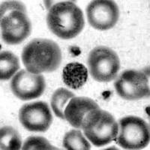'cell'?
Here are the masks:
<instances>
[{
	"mask_svg": "<svg viewBox=\"0 0 150 150\" xmlns=\"http://www.w3.org/2000/svg\"><path fill=\"white\" fill-rule=\"evenodd\" d=\"M118 145L125 149H142L149 145V125L138 116H128L119 121Z\"/></svg>",
	"mask_w": 150,
	"mask_h": 150,
	"instance_id": "5",
	"label": "cell"
},
{
	"mask_svg": "<svg viewBox=\"0 0 150 150\" xmlns=\"http://www.w3.org/2000/svg\"><path fill=\"white\" fill-rule=\"evenodd\" d=\"M74 97V94L65 88H59L54 92L51 98V107L55 115L62 120H65V107L69 100Z\"/></svg>",
	"mask_w": 150,
	"mask_h": 150,
	"instance_id": "15",
	"label": "cell"
},
{
	"mask_svg": "<svg viewBox=\"0 0 150 150\" xmlns=\"http://www.w3.org/2000/svg\"><path fill=\"white\" fill-rule=\"evenodd\" d=\"M62 79L67 86L71 89H78L86 83L88 71L85 65L80 62H71L64 68Z\"/></svg>",
	"mask_w": 150,
	"mask_h": 150,
	"instance_id": "12",
	"label": "cell"
},
{
	"mask_svg": "<svg viewBox=\"0 0 150 150\" xmlns=\"http://www.w3.org/2000/svg\"><path fill=\"white\" fill-rule=\"evenodd\" d=\"M1 37L8 45L21 44L31 34L32 23L25 5L18 1H6L0 8Z\"/></svg>",
	"mask_w": 150,
	"mask_h": 150,
	"instance_id": "1",
	"label": "cell"
},
{
	"mask_svg": "<svg viewBox=\"0 0 150 150\" xmlns=\"http://www.w3.org/2000/svg\"><path fill=\"white\" fill-rule=\"evenodd\" d=\"M87 62L90 75L98 82L108 83L114 80L120 69L117 53L108 47L94 48L89 53Z\"/></svg>",
	"mask_w": 150,
	"mask_h": 150,
	"instance_id": "6",
	"label": "cell"
},
{
	"mask_svg": "<svg viewBox=\"0 0 150 150\" xmlns=\"http://www.w3.org/2000/svg\"><path fill=\"white\" fill-rule=\"evenodd\" d=\"M20 69L17 56L8 50L1 52L0 54V79L8 80Z\"/></svg>",
	"mask_w": 150,
	"mask_h": 150,
	"instance_id": "13",
	"label": "cell"
},
{
	"mask_svg": "<svg viewBox=\"0 0 150 150\" xmlns=\"http://www.w3.org/2000/svg\"><path fill=\"white\" fill-rule=\"evenodd\" d=\"M23 150H51L57 149L43 137H29L25 140L22 147Z\"/></svg>",
	"mask_w": 150,
	"mask_h": 150,
	"instance_id": "17",
	"label": "cell"
},
{
	"mask_svg": "<svg viewBox=\"0 0 150 150\" xmlns=\"http://www.w3.org/2000/svg\"><path fill=\"white\" fill-rule=\"evenodd\" d=\"M62 145L68 150H89L91 149L90 143L79 130H71L67 132L64 136Z\"/></svg>",
	"mask_w": 150,
	"mask_h": 150,
	"instance_id": "16",
	"label": "cell"
},
{
	"mask_svg": "<svg viewBox=\"0 0 150 150\" xmlns=\"http://www.w3.org/2000/svg\"><path fill=\"white\" fill-rule=\"evenodd\" d=\"M49 29L62 39H72L83 29V11L74 2H59L53 5L47 15Z\"/></svg>",
	"mask_w": 150,
	"mask_h": 150,
	"instance_id": "3",
	"label": "cell"
},
{
	"mask_svg": "<svg viewBox=\"0 0 150 150\" xmlns=\"http://www.w3.org/2000/svg\"><path fill=\"white\" fill-rule=\"evenodd\" d=\"M88 22L94 29L108 30L114 27L120 17V10L114 1L96 0L86 8Z\"/></svg>",
	"mask_w": 150,
	"mask_h": 150,
	"instance_id": "9",
	"label": "cell"
},
{
	"mask_svg": "<svg viewBox=\"0 0 150 150\" xmlns=\"http://www.w3.org/2000/svg\"><path fill=\"white\" fill-rule=\"evenodd\" d=\"M21 137L17 130L4 126L0 130V147L2 150H18L21 149Z\"/></svg>",
	"mask_w": 150,
	"mask_h": 150,
	"instance_id": "14",
	"label": "cell"
},
{
	"mask_svg": "<svg viewBox=\"0 0 150 150\" xmlns=\"http://www.w3.org/2000/svg\"><path fill=\"white\" fill-rule=\"evenodd\" d=\"M19 120L29 131L45 132L53 122V116L47 103L45 101L26 104L19 112Z\"/></svg>",
	"mask_w": 150,
	"mask_h": 150,
	"instance_id": "8",
	"label": "cell"
},
{
	"mask_svg": "<svg viewBox=\"0 0 150 150\" xmlns=\"http://www.w3.org/2000/svg\"><path fill=\"white\" fill-rule=\"evenodd\" d=\"M147 70H126L116 78V93L125 100L135 101L149 97V81Z\"/></svg>",
	"mask_w": 150,
	"mask_h": 150,
	"instance_id": "7",
	"label": "cell"
},
{
	"mask_svg": "<svg viewBox=\"0 0 150 150\" xmlns=\"http://www.w3.org/2000/svg\"><path fill=\"white\" fill-rule=\"evenodd\" d=\"M96 101L87 97H74L65 109V120L76 128H81L84 119L90 111L98 109Z\"/></svg>",
	"mask_w": 150,
	"mask_h": 150,
	"instance_id": "11",
	"label": "cell"
},
{
	"mask_svg": "<svg viewBox=\"0 0 150 150\" xmlns=\"http://www.w3.org/2000/svg\"><path fill=\"white\" fill-rule=\"evenodd\" d=\"M81 128L94 146L101 147L116 140L119 125L110 112L98 108L87 114Z\"/></svg>",
	"mask_w": 150,
	"mask_h": 150,
	"instance_id": "4",
	"label": "cell"
},
{
	"mask_svg": "<svg viewBox=\"0 0 150 150\" xmlns=\"http://www.w3.org/2000/svg\"><path fill=\"white\" fill-rule=\"evenodd\" d=\"M22 61L30 73L40 74L43 72H53L61 64V50L51 40L35 38L24 47Z\"/></svg>",
	"mask_w": 150,
	"mask_h": 150,
	"instance_id": "2",
	"label": "cell"
},
{
	"mask_svg": "<svg viewBox=\"0 0 150 150\" xmlns=\"http://www.w3.org/2000/svg\"><path fill=\"white\" fill-rule=\"evenodd\" d=\"M46 83L44 76L21 70L11 81V89L14 96L22 101H29L42 96Z\"/></svg>",
	"mask_w": 150,
	"mask_h": 150,
	"instance_id": "10",
	"label": "cell"
}]
</instances>
